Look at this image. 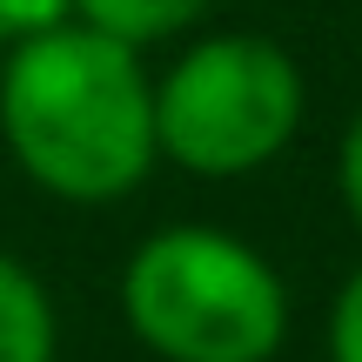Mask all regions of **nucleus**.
<instances>
[{
  "mask_svg": "<svg viewBox=\"0 0 362 362\" xmlns=\"http://www.w3.org/2000/svg\"><path fill=\"white\" fill-rule=\"evenodd\" d=\"M0 134L13 161L67 202H115L155 168V88L141 54L94 27H54L0 67Z\"/></svg>",
  "mask_w": 362,
  "mask_h": 362,
  "instance_id": "obj_1",
  "label": "nucleus"
},
{
  "mask_svg": "<svg viewBox=\"0 0 362 362\" xmlns=\"http://www.w3.org/2000/svg\"><path fill=\"white\" fill-rule=\"evenodd\" d=\"M128 329L168 362H269L288 302L275 269L221 228H161L121 275Z\"/></svg>",
  "mask_w": 362,
  "mask_h": 362,
  "instance_id": "obj_2",
  "label": "nucleus"
},
{
  "mask_svg": "<svg viewBox=\"0 0 362 362\" xmlns=\"http://www.w3.org/2000/svg\"><path fill=\"white\" fill-rule=\"evenodd\" d=\"M302 128V67L262 34L188 47L155 88V148L194 175H248Z\"/></svg>",
  "mask_w": 362,
  "mask_h": 362,
  "instance_id": "obj_3",
  "label": "nucleus"
},
{
  "mask_svg": "<svg viewBox=\"0 0 362 362\" xmlns=\"http://www.w3.org/2000/svg\"><path fill=\"white\" fill-rule=\"evenodd\" d=\"M215 0H74L81 27L121 40V47H155V40H175L181 27H194Z\"/></svg>",
  "mask_w": 362,
  "mask_h": 362,
  "instance_id": "obj_4",
  "label": "nucleus"
},
{
  "mask_svg": "<svg viewBox=\"0 0 362 362\" xmlns=\"http://www.w3.org/2000/svg\"><path fill=\"white\" fill-rule=\"evenodd\" d=\"M329 356L336 362H362V269L342 282L336 315H329Z\"/></svg>",
  "mask_w": 362,
  "mask_h": 362,
  "instance_id": "obj_7",
  "label": "nucleus"
},
{
  "mask_svg": "<svg viewBox=\"0 0 362 362\" xmlns=\"http://www.w3.org/2000/svg\"><path fill=\"white\" fill-rule=\"evenodd\" d=\"M67 13H74V0H0V47L54 34V27H67Z\"/></svg>",
  "mask_w": 362,
  "mask_h": 362,
  "instance_id": "obj_6",
  "label": "nucleus"
},
{
  "mask_svg": "<svg viewBox=\"0 0 362 362\" xmlns=\"http://www.w3.org/2000/svg\"><path fill=\"white\" fill-rule=\"evenodd\" d=\"M0 362H54V309L47 288L0 255Z\"/></svg>",
  "mask_w": 362,
  "mask_h": 362,
  "instance_id": "obj_5",
  "label": "nucleus"
},
{
  "mask_svg": "<svg viewBox=\"0 0 362 362\" xmlns=\"http://www.w3.org/2000/svg\"><path fill=\"white\" fill-rule=\"evenodd\" d=\"M342 202H349V215L362 228V115L349 121V134H342Z\"/></svg>",
  "mask_w": 362,
  "mask_h": 362,
  "instance_id": "obj_8",
  "label": "nucleus"
}]
</instances>
